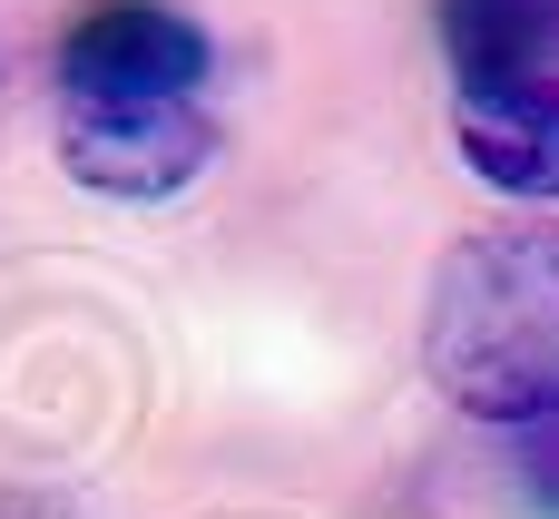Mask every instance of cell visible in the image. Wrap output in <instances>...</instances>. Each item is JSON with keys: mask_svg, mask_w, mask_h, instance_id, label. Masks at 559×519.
<instances>
[{"mask_svg": "<svg viewBox=\"0 0 559 519\" xmlns=\"http://www.w3.org/2000/svg\"><path fill=\"white\" fill-rule=\"evenodd\" d=\"M423 373L472 422H559V216L481 226L442 255L423 304Z\"/></svg>", "mask_w": 559, "mask_h": 519, "instance_id": "obj_1", "label": "cell"}, {"mask_svg": "<svg viewBox=\"0 0 559 519\" xmlns=\"http://www.w3.org/2000/svg\"><path fill=\"white\" fill-rule=\"evenodd\" d=\"M59 167L118 206H167L216 167V118L197 98H69Z\"/></svg>", "mask_w": 559, "mask_h": 519, "instance_id": "obj_2", "label": "cell"}, {"mask_svg": "<svg viewBox=\"0 0 559 519\" xmlns=\"http://www.w3.org/2000/svg\"><path fill=\"white\" fill-rule=\"evenodd\" d=\"M206 29L167 0H98L59 29V88L69 98H197Z\"/></svg>", "mask_w": 559, "mask_h": 519, "instance_id": "obj_3", "label": "cell"}, {"mask_svg": "<svg viewBox=\"0 0 559 519\" xmlns=\"http://www.w3.org/2000/svg\"><path fill=\"white\" fill-rule=\"evenodd\" d=\"M462 167L511 206H559V79L462 88Z\"/></svg>", "mask_w": 559, "mask_h": 519, "instance_id": "obj_4", "label": "cell"}, {"mask_svg": "<svg viewBox=\"0 0 559 519\" xmlns=\"http://www.w3.org/2000/svg\"><path fill=\"white\" fill-rule=\"evenodd\" d=\"M442 39L462 88H501V79H540L559 39V0H442Z\"/></svg>", "mask_w": 559, "mask_h": 519, "instance_id": "obj_5", "label": "cell"}]
</instances>
